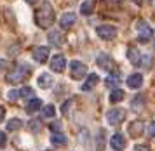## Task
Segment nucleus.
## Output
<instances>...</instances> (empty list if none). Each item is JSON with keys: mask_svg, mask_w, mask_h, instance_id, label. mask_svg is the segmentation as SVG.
Returning a JSON list of instances; mask_svg holds the SVG:
<instances>
[{"mask_svg": "<svg viewBox=\"0 0 155 151\" xmlns=\"http://www.w3.org/2000/svg\"><path fill=\"white\" fill-rule=\"evenodd\" d=\"M94 7H96V0H84L82 5H80V14L91 16V14L94 12Z\"/></svg>", "mask_w": 155, "mask_h": 151, "instance_id": "nucleus-13", "label": "nucleus"}, {"mask_svg": "<svg viewBox=\"0 0 155 151\" xmlns=\"http://www.w3.org/2000/svg\"><path fill=\"white\" fill-rule=\"evenodd\" d=\"M138 37L141 43H148L153 37V30L148 26L147 21H138Z\"/></svg>", "mask_w": 155, "mask_h": 151, "instance_id": "nucleus-3", "label": "nucleus"}, {"mask_svg": "<svg viewBox=\"0 0 155 151\" xmlns=\"http://www.w3.org/2000/svg\"><path fill=\"white\" fill-rule=\"evenodd\" d=\"M51 143H52L54 146H59V148H61V146H64L68 141H66V136H64V134H61V132H54L52 137H51Z\"/></svg>", "mask_w": 155, "mask_h": 151, "instance_id": "nucleus-21", "label": "nucleus"}, {"mask_svg": "<svg viewBox=\"0 0 155 151\" xmlns=\"http://www.w3.org/2000/svg\"><path fill=\"white\" fill-rule=\"evenodd\" d=\"M19 96H21V90H11V92L7 94V99L11 101V103H14V101L19 99Z\"/></svg>", "mask_w": 155, "mask_h": 151, "instance_id": "nucleus-27", "label": "nucleus"}, {"mask_svg": "<svg viewBox=\"0 0 155 151\" xmlns=\"http://www.w3.org/2000/svg\"><path fill=\"white\" fill-rule=\"evenodd\" d=\"M47 38H49V42L52 43V45H63L64 43V35L61 33V31H58V30L51 31Z\"/></svg>", "mask_w": 155, "mask_h": 151, "instance_id": "nucleus-15", "label": "nucleus"}, {"mask_svg": "<svg viewBox=\"0 0 155 151\" xmlns=\"http://www.w3.org/2000/svg\"><path fill=\"white\" fill-rule=\"evenodd\" d=\"M113 2H122V0H113Z\"/></svg>", "mask_w": 155, "mask_h": 151, "instance_id": "nucleus-34", "label": "nucleus"}, {"mask_svg": "<svg viewBox=\"0 0 155 151\" xmlns=\"http://www.w3.org/2000/svg\"><path fill=\"white\" fill-rule=\"evenodd\" d=\"M99 83V76L96 75V73H91V75L87 76V80H85V83L82 85V90H92L96 85Z\"/></svg>", "mask_w": 155, "mask_h": 151, "instance_id": "nucleus-17", "label": "nucleus"}, {"mask_svg": "<svg viewBox=\"0 0 155 151\" xmlns=\"http://www.w3.org/2000/svg\"><path fill=\"white\" fill-rule=\"evenodd\" d=\"M64 66H66V59H64V56H54L52 59H51V69L52 71H56V73H61L64 71Z\"/></svg>", "mask_w": 155, "mask_h": 151, "instance_id": "nucleus-9", "label": "nucleus"}, {"mask_svg": "<svg viewBox=\"0 0 155 151\" xmlns=\"http://www.w3.org/2000/svg\"><path fill=\"white\" fill-rule=\"evenodd\" d=\"M96 33H98V37L103 38V40H112L113 37L117 35V30L113 26H110V24H101V26H98Z\"/></svg>", "mask_w": 155, "mask_h": 151, "instance_id": "nucleus-6", "label": "nucleus"}, {"mask_svg": "<svg viewBox=\"0 0 155 151\" xmlns=\"http://www.w3.org/2000/svg\"><path fill=\"white\" fill-rule=\"evenodd\" d=\"M127 57H129V61L133 63L134 66H140L141 64V54L138 52V49L136 47H129L127 49Z\"/></svg>", "mask_w": 155, "mask_h": 151, "instance_id": "nucleus-14", "label": "nucleus"}, {"mask_svg": "<svg viewBox=\"0 0 155 151\" xmlns=\"http://www.w3.org/2000/svg\"><path fill=\"white\" fill-rule=\"evenodd\" d=\"M4 117H5V108H4V106L0 104V122L4 120Z\"/></svg>", "mask_w": 155, "mask_h": 151, "instance_id": "nucleus-32", "label": "nucleus"}, {"mask_svg": "<svg viewBox=\"0 0 155 151\" xmlns=\"http://www.w3.org/2000/svg\"><path fill=\"white\" fill-rule=\"evenodd\" d=\"M51 130L52 132H61V124H51Z\"/></svg>", "mask_w": 155, "mask_h": 151, "instance_id": "nucleus-31", "label": "nucleus"}, {"mask_svg": "<svg viewBox=\"0 0 155 151\" xmlns=\"http://www.w3.org/2000/svg\"><path fill=\"white\" fill-rule=\"evenodd\" d=\"M124 97H126V92H124V90L115 89V90H112V94H110V103L117 104V103H120V101H124Z\"/></svg>", "mask_w": 155, "mask_h": 151, "instance_id": "nucleus-22", "label": "nucleus"}, {"mask_svg": "<svg viewBox=\"0 0 155 151\" xmlns=\"http://www.w3.org/2000/svg\"><path fill=\"white\" fill-rule=\"evenodd\" d=\"M127 113L126 110H120V108H115V110L108 111V115H106V120H108V124L110 125H120L124 120H126Z\"/></svg>", "mask_w": 155, "mask_h": 151, "instance_id": "nucleus-4", "label": "nucleus"}, {"mask_svg": "<svg viewBox=\"0 0 155 151\" xmlns=\"http://www.w3.org/2000/svg\"><path fill=\"white\" fill-rule=\"evenodd\" d=\"M23 122L19 120V118H11L7 124V130H18V129H21Z\"/></svg>", "mask_w": 155, "mask_h": 151, "instance_id": "nucleus-24", "label": "nucleus"}, {"mask_svg": "<svg viewBox=\"0 0 155 151\" xmlns=\"http://www.w3.org/2000/svg\"><path fill=\"white\" fill-rule=\"evenodd\" d=\"M33 59H35L37 63H45L47 59H49V47H44V45H40V47H35L33 49Z\"/></svg>", "mask_w": 155, "mask_h": 151, "instance_id": "nucleus-8", "label": "nucleus"}, {"mask_svg": "<svg viewBox=\"0 0 155 151\" xmlns=\"http://www.w3.org/2000/svg\"><path fill=\"white\" fill-rule=\"evenodd\" d=\"M56 19V16H54V9L51 5L49 2H44L42 5L38 7L35 11V23L37 26L40 28H49L52 23Z\"/></svg>", "mask_w": 155, "mask_h": 151, "instance_id": "nucleus-1", "label": "nucleus"}, {"mask_svg": "<svg viewBox=\"0 0 155 151\" xmlns=\"http://www.w3.org/2000/svg\"><path fill=\"white\" fill-rule=\"evenodd\" d=\"M25 2H28V4H35L37 0H25Z\"/></svg>", "mask_w": 155, "mask_h": 151, "instance_id": "nucleus-33", "label": "nucleus"}, {"mask_svg": "<svg viewBox=\"0 0 155 151\" xmlns=\"http://www.w3.org/2000/svg\"><path fill=\"white\" fill-rule=\"evenodd\" d=\"M21 96L25 97V99H33V89H31V87H23Z\"/></svg>", "mask_w": 155, "mask_h": 151, "instance_id": "nucleus-26", "label": "nucleus"}, {"mask_svg": "<svg viewBox=\"0 0 155 151\" xmlns=\"http://www.w3.org/2000/svg\"><path fill=\"white\" fill-rule=\"evenodd\" d=\"M5 144H7V136H5V132L0 130V148H4Z\"/></svg>", "mask_w": 155, "mask_h": 151, "instance_id": "nucleus-29", "label": "nucleus"}, {"mask_svg": "<svg viewBox=\"0 0 155 151\" xmlns=\"http://www.w3.org/2000/svg\"><path fill=\"white\" fill-rule=\"evenodd\" d=\"M110 144L115 151H122L126 148V137L122 136V134H113L112 139H110Z\"/></svg>", "mask_w": 155, "mask_h": 151, "instance_id": "nucleus-11", "label": "nucleus"}, {"mask_svg": "<svg viewBox=\"0 0 155 151\" xmlns=\"http://www.w3.org/2000/svg\"><path fill=\"white\" fill-rule=\"evenodd\" d=\"M96 63H98L99 68H101V69H106V71H112V69L115 68V63H113V59H112L108 54H105V52H101V54L98 56Z\"/></svg>", "mask_w": 155, "mask_h": 151, "instance_id": "nucleus-7", "label": "nucleus"}, {"mask_svg": "<svg viewBox=\"0 0 155 151\" xmlns=\"http://www.w3.org/2000/svg\"><path fill=\"white\" fill-rule=\"evenodd\" d=\"M85 73H87V66H85L84 63L80 61H71L70 63V75L71 78H75V80H80V78H84Z\"/></svg>", "mask_w": 155, "mask_h": 151, "instance_id": "nucleus-5", "label": "nucleus"}, {"mask_svg": "<svg viewBox=\"0 0 155 151\" xmlns=\"http://www.w3.org/2000/svg\"><path fill=\"white\" fill-rule=\"evenodd\" d=\"M40 108H42V101L37 99V97H33V99H30L28 104H26V113H35V111H38Z\"/></svg>", "mask_w": 155, "mask_h": 151, "instance_id": "nucleus-20", "label": "nucleus"}, {"mask_svg": "<svg viewBox=\"0 0 155 151\" xmlns=\"http://www.w3.org/2000/svg\"><path fill=\"white\" fill-rule=\"evenodd\" d=\"M30 75H31V68L26 66V64H21V66H18V68L12 69V71L5 76V80H7V83H21V82H25Z\"/></svg>", "mask_w": 155, "mask_h": 151, "instance_id": "nucleus-2", "label": "nucleus"}, {"mask_svg": "<svg viewBox=\"0 0 155 151\" xmlns=\"http://www.w3.org/2000/svg\"><path fill=\"white\" fill-rule=\"evenodd\" d=\"M75 21H77V16L73 12H64L61 16V19H59V26L63 28V30H68L75 24Z\"/></svg>", "mask_w": 155, "mask_h": 151, "instance_id": "nucleus-10", "label": "nucleus"}, {"mask_svg": "<svg viewBox=\"0 0 155 151\" xmlns=\"http://www.w3.org/2000/svg\"><path fill=\"white\" fill-rule=\"evenodd\" d=\"M42 115L45 118H52L54 115H56V108L52 106V104H47L45 108H44V111H42Z\"/></svg>", "mask_w": 155, "mask_h": 151, "instance_id": "nucleus-25", "label": "nucleus"}, {"mask_svg": "<svg viewBox=\"0 0 155 151\" xmlns=\"http://www.w3.org/2000/svg\"><path fill=\"white\" fill-rule=\"evenodd\" d=\"M134 151H150V146H147V144H136V146H134Z\"/></svg>", "mask_w": 155, "mask_h": 151, "instance_id": "nucleus-30", "label": "nucleus"}, {"mask_svg": "<svg viewBox=\"0 0 155 151\" xmlns=\"http://www.w3.org/2000/svg\"><path fill=\"white\" fill-rule=\"evenodd\" d=\"M147 132H148V136H150V137H155V120H153V122H150V124H148Z\"/></svg>", "mask_w": 155, "mask_h": 151, "instance_id": "nucleus-28", "label": "nucleus"}, {"mask_svg": "<svg viewBox=\"0 0 155 151\" xmlns=\"http://www.w3.org/2000/svg\"><path fill=\"white\" fill-rule=\"evenodd\" d=\"M127 132H129V136L131 137H141V134H143V122H140V120H134L133 124L129 125V129H127Z\"/></svg>", "mask_w": 155, "mask_h": 151, "instance_id": "nucleus-12", "label": "nucleus"}, {"mask_svg": "<svg viewBox=\"0 0 155 151\" xmlns=\"http://www.w3.org/2000/svg\"><path fill=\"white\" fill-rule=\"evenodd\" d=\"M143 108H145V97L143 96H134V99L131 101V110L138 113V111H141Z\"/></svg>", "mask_w": 155, "mask_h": 151, "instance_id": "nucleus-19", "label": "nucleus"}, {"mask_svg": "<svg viewBox=\"0 0 155 151\" xmlns=\"http://www.w3.org/2000/svg\"><path fill=\"white\" fill-rule=\"evenodd\" d=\"M141 83H143V76L140 73H134V75H131L127 78V87L129 89H140Z\"/></svg>", "mask_w": 155, "mask_h": 151, "instance_id": "nucleus-16", "label": "nucleus"}, {"mask_svg": "<svg viewBox=\"0 0 155 151\" xmlns=\"http://www.w3.org/2000/svg\"><path fill=\"white\" fill-rule=\"evenodd\" d=\"M105 82H106V87H108V89H115L120 83V75L117 71H110V75L106 76Z\"/></svg>", "mask_w": 155, "mask_h": 151, "instance_id": "nucleus-18", "label": "nucleus"}, {"mask_svg": "<svg viewBox=\"0 0 155 151\" xmlns=\"http://www.w3.org/2000/svg\"><path fill=\"white\" fill-rule=\"evenodd\" d=\"M38 85L42 89H49L51 85H52V76L49 73H42V75L38 76Z\"/></svg>", "mask_w": 155, "mask_h": 151, "instance_id": "nucleus-23", "label": "nucleus"}]
</instances>
